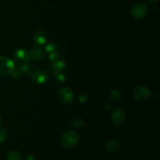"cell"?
I'll return each mask as SVG.
<instances>
[{
    "mask_svg": "<svg viewBox=\"0 0 160 160\" xmlns=\"http://www.w3.org/2000/svg\"><path fill=\"white\" fill-rule=\"evenodd\" d=\"M79 137L78 134L73 131H67L63 133L61 138V144L67 149H72L78 145Z\"/></svg>",
    "mask_w": 160,
    "mask_h": 160,
    "instance_id": "obj_1",
    "label": "cell"
},
{
    "mask_svg": "<svg viewBox=\"0 0 160 160\" xmlns=\"http://www.w3.org/2000/svg\"><path fill=\"white\" fill-rule=\"evenodd\" d=\"M16 70L15 63L10 58L7 56H0V75L8 76L11 75Z\"/></svg>",
    "mask_w": 160,
    "mask_h": 160,
    "instance_id": "obj_2",
    "label": "cell"
},
{
    "mask_svg": "<svg viewBox=\"0 0 160 160\" xmlns=\"http://www.w3.org/2000/svg\"><path fill=\"white\" fill-rule=\"evenodd\" d=\"M148 12V8L145 3L138 2L134 4L131 9V13L134 19L142 20L144 19Z\"/></svg>",
    "mask_w": 160,
    "mask_h": 160,
    "instance_id": "obj_3",
    "label": "cell"
},
{
    "mask_svg": "<svg viewBox=\"0 0 160 160\" xmlns=\"http://www.w3.org/2000/svg\"><path fill=\"white\" fill-rule=\"evenodd\" d=\"M133 96L134 99L138 101L146 100L151 96V91L148 87L145 85H141L136 88L133 92Z\"/></svg>",
    "mask_w": 160,
    "mask_h": 160,
    "instance_id": "obj_4",
    "label": "cell"
},
{
    "mask_svg": "<svg viewBox=\"0 0 160 160\" xmlns=\"http://www.w3.org/2000/svg\"><path fill=\"white\" fill-rule=\"evenodd\" d=\"M31 80L36 84H42L48 81V75L45 70H37L33 72L31 75Z\"/></svg>",
    "mask_w": 160,
    "mask_h": 160,
    "instance_id": "obj_5",
    "label": "cell"
},
{
    "mask_svg": "<svg viewBox=\"0 0 160 160\" xmlns=\"http://www.w3.org/2000/svg\"><path fill=\"white\" fill-rule=\"evenodd\" d=\"M58 97L61 102L64 104H70L73 101V91L68 88H62L59 91L58 93Z\"/></svg>",
    "mask_w": 160,
    "mask_h": 160,
    "instance_id": "obj_6",
    "label": "cell"
},
{
    "mask_svg": "<svg viewBox=\"0 0 160 160\" xmlns=\"http://www.w3.org/2000/svg\"><path fill=\"white\" fill-rule=\"evenodd\" d=\"M111 121L114 125L120 126L123 124L126 119V114L123 109H116L113 112L111 113Z\"/></svg>",
    "mask_w": 160,
    "mask_h": 160,
    "instance_id": "obj_7",
    "label": "cell"
},
{
    "mask_svg": "<svg viewBox=\"0 0 160 160\" xmlns=\"http://www.w3.org/2000/svg\"><path fill=\"white\" fill-rule=\"evenodd\" d=\"M14 59L18 63H27L31 60L29 51H27L23 48H19V49L16 50L15 53H14Z\"/></svg>",
    "mask_w": 160,
    "mask_h": 160,
    "instance_id": "obj_8",
    "label": "cell"
},
{
    "mask_svg": "<svg viewBox=\"0 0 160 160\" xmlns=\"http://www.w3.org/2000/svg\"><path fill=\"white\" fill-rule=\"evenodd\" d=\"M31 59H34L35 61H41L45 58V52L44 49L40 47H34L29 51Z\"/></svg>",
    "mask_w": 160,
    "mask_h": 160,
    "instance_id": "obj_9",
    "label": "cell"
},
{
    "mask_svg": "<svg viewBox=\"0 0 160 160\" xmlns=\"http://www.w3.org/2000/svg\"><path fill=\"white\" fill-rule=\"evenodd\" d=\"M66 63L62 59H58L57 60L54 61V62H51V64H50L49 70L51 71V73H52L53 75L56 74V73H59V72L62 71V70L65 69Z\"/></svg>",
    "mask_w": 160,
    "mask_h": 160,
    "instance_id": "obj_10",
    "label": "cell"
},
{
    "mask_svg": "<svg viewBox=\"0 0 160 160\" xmlns=\"http://www.w3.org/2000/svg\"><path fill=\"white\" fill-rule=\"evenodd\" d=\"M34 41L38 45H45L48 41V36L43 31H38L34 34Z\"/></svg>",
    "mask_w": 160,
    "mask_h": 160,
    "instance_id": "obj_11",
    "label": "cell"
},
{
    "mask_svg": "<svg viewBox=\"0 0 160 160\" xmlns=\"http://www.w3.org/2000/svg\"><path fill=\"white\" fill-rule=\"evenodd\" d=\"M34 71V65L27 62V63L23 64L20 69V74L23 75V76H29L31 75L33 72Z\"/></svg>",
    "mask_w": 160,
    "mask_h": 160,
    "instance_id": "obj_12",
    "label": "cell"
},
{
    "mask_svg": "<svg viewBox=\"0 0 160 160\" xmlns=\"http://www.w3.org/2000/svg\"><path fill=\"white\" fill-rule=\"evenodd\" d=\"M120 148V144L117 140H110L106 145V149L108 152L114 153Z\"/></svg>",
    "mask_w": 160,
    "mask_h": 160,
    "instance_id": "obj_13",
    "label": "cell"
},
{
    "mask_svg": "<svg viewBox=\"0 0 160 160\" xmlns=\"http://www.w3.org/2000/svg\"><path fill=\"white\" fill-rule=\"evenodd\" d=\"M7 160H22V156L19 152L10 151L6 156Z\"/></svg>",
    "mask_w": 160,
    "mask_h": 160,
    "instance_id": "obj_14",
    "label": "cell"
},
{
    "mask_svg": "<svg viewBox=\"0 0 160 160\" xmlns=\"http://www.w3.org/2000/svg\"><path fill=\"white\" fill-rule=\"evenodd\" d=\"M110 97H111V98H112V100L117 102V101H119V100L120 99L121 95H120V92H119L118 90L115 89V90H113L111 92Z\"/></svg>",
    "mask_w": 160,
    "mask_h": 160,
    "instance_id": "obj_15",
    "label": "cell"
},
{
    "mask_svg": "<svg viewBox=\"0 0 160 160\" xmlns=\"http://www.w3.org/2000/svg\"><path fill=\"white\" fill-rule=\"evenodd\" d=\"M45 50H46V52H48V53L54 52H56V50H57V46L56 45V44L49 43L46 45V47H45Z\"/></svg>",
    "mask_w": 160,
    "mask_h": 160,
    "instance_id": "obj_16",
    "label": "cell"
},
{
    "mask_svg": "<svg viewBox=\"0 0 160 160\" xmlns=\"http://www.w3.org/2000/svg\"><path fill=\"white\" fill-rule=\"evenodd\" d=\"M7 138V131L6 128H0V142H3L6 141Z\"/></svg>",
    "mask_w": 160,
    "mask_h": 160,
    "instance_id": "obj_17",
    "label": "cell"
},
{
    "mask_svg": "<svg viewBox=\"0 0 160 160\" xmlns=\"http://www.w3.org/2000/svg\"><path fill=\"white\" fill-rule=\"evenodd\" d=\"M54 76L58 81H61V82H62V81H64L66 79V75L62 73V71L56 73V74H54Z\"/></svg>",
    "mask_w": 160,
    "mask_h": 160,
    "instance_id": "obj_18",
    "label": "cell"
},
{
    "mask_svg": "<svg viewBox=\"0 0 160 160\" xmlns=\"http://www.w3.org/2000/svg\"><path fill=\"white\" fill-rule=\"evenodd\" d=\"M59 54H58L56 52H51L49 53V55H48V59H49V60L51 61V62H54V61L57 60L58 59H59Z\"/></svg>",
    "mask_w": 160,
    "mask_h": 160,
    "instance_id": "obj_19",
    "label": "cell"
},
{
    "mask_svg": "<svg viewBox=\"0 0 160 160\" xmlns=\"http://www.w3.org/2000/svg\"><path fill=\"white\" fill-rule=\"evenodd\" d=\"M83 96H84V97H82V95H80L79 101L81 102H84L87 100V95H86L85 94H83Z\"/></svg>",
    "mask_w": 160,
    "mask_h": 160,
    "instance_id": "obj_20",
    "label": "cell"
},
{
    "mask_svg": "<svg viewBox=\"0 0 160 160\" xmlns=\"http://www.w3.org/2000/svg\"><path fill=\"white\" fill-rule=\"evenodd\" d=\"M2 124V117H1V116H0V125Z\"/></svg>",
    "mask_w": 160,
    "mask_h": 160,
    "instance_id": "obj_21",
    "label": "cell"
},
{
    "mask_svg": "<svg viewBox=\"0 0 160 160\" xmlns=\"http://www.w3.org/2000/svg\"><path fill=\"white\" fill-rule=\"evenodd\" d=\"M148 1H151V2H156V1H158V0H148Z\"/></svg>",
    "mask_w": 160,
    "mask_h": 160,
    "instance_id": "obj_22",
    "label": "cell"
}]
</instances>
